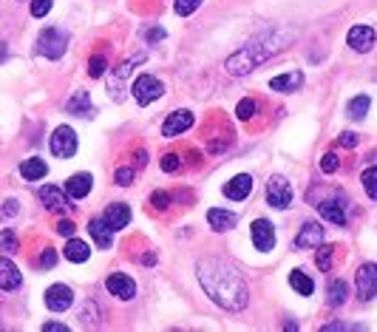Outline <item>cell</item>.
Listing matches in <instances>:
<instances>
[{"instance_id":"21","label":"cell","mask_w":377,"mask_h":332,"mask_svg":"<svg viewBox=\"0 0 377 332\" xmlns=\"http://www.w3.org/2000/svg\"><path fill=\"white\" fill-rule=\"evenodd\" d=\"M207 222H210V227L213 230H233L235 227V222H238V216L235 213H230V210H221V208H210L207 210Z\"/></svg>"},{"instance_id":"33","label":"cell","mask_w":377,"mask_h":332,"mask_svg":"<svg viewBox=\"0 0 377 332\" xmlns=\"http://www.w3.org/2000/svg\"><path fill=\"white\" fill-rule=\"evenodd\" d=\"M253 114H255V100L244 97V100L235 105V117H238L241 122H250V119H253Z\"/></svg>"},{"instance_id":"25","label":"cell","mask_w":377,"mask_h":332,"mask_svg":"<svg viewBox=\"0 0 377 332\" xmlns=\"http://www.w3.org/2000/svg\"><path fill=\"white\" fill-rule=\"evenodd\" d=\"M318 210L326 222L338 225V227H346V213H344V205L341 202H318Z\"/></svg>"},{"instance_id":"43","label":"cell","mask_w":377,"mask_h":332,"mask_svg":"<svg viewBox=\"0 0 377 332\" xmlns=\"http://www.w3.org/2000/svg\"><path fill=\"white\" fill-rule=\"evenodd\" d=\"M151 205H154V208H156V210H165V208H168V205H171V196H168V193H165V191H156V193H154V196H151Z\"/></svg>"},{"instance_id":"18","label":"cell","mask_w":377,"mask_h":332,"mask_svg":"<svg viewBox=\"0 0 377 332\" xmlns=\"http://www.w3.org/2000/svg\"><path fill=\"white\" fill-rule=\"evenodd\" d=\"M20 284H23V276H20L17 264H14L9 256H0V290L11 293V290H17Z\"/></svg>"},{"instance_id":"17","label":"cell","mask_w":377,"mask_h":332,"mask_svg":"<svg viewBox=\"0 0 377 332\" xmlns=\"http://www.w3.org/2000/svg\"><path fill=\"white\" fill-rule=\"evenodd\" d=\"M250 193H253V176L250 173H238L224 185V196L233 202H244Z\"/></svg>"},{"instance_id":"28","label":"cell","mask_w":377,"mask_h":332,"mask_svg":"<svg viewBox=\"0 0 377 332\" xmlns=\"http://www.w3.org/2000/svg\"><path fill=\"white\" fill-rule=\"evenodd\" d=\"M77 318H80V324H83V327H100V318H102V313H100V307H97L94 301H85V304L80 307Z\"/></svg>"},{"instance_id":"3","label":"cell","mask_w":377,"mask_h":332,"mask_svg":"<svg viewBox=\"0 0 377 332\" xmlns=\"http://www.w3.org/2000/svg\"><path fill=\"white\" fill-rule=\"evenodd\" d=\"M137 63H142V54L108 71V77H105V80H108V91H111V100H114V102H122V100H125L128 80H131V74H134V65H137Z\"/></svg>"},{"instance_id":"11","label":"cell","mask_w":377,"mask_h":332,"mask_svg":"<svg viewBox=\"0 0 377 332\" xmlns=\"http://www.w3.org/2000/svg\"><path fill=\"white\" fill-rule=\"evenodd\" d=\"M102 222H105V227H108L111 233L125 230V227H128V222H131V208H128L125 202H114V205H108V208H105Z\"/></svg>"},{"instance_id":"19","label":"cell","mask_w":377,"mask_h":332,"mask_svg":"<svg viewBox=\"0 0 377 332\" xmlns=\"http://www.w3.org/2000/svg\"><path fill=\"white\" fill-rule=\"evenodd\" d=\"M190 125H193V114H190V111H174V114L165 119V125H162V136L174 139V136L185 134Z\"/></svg>"},{"instance_id":"10","label":"cell","mask_w":377,"mask_h":332,"mask_svg":"<svg viewBox=\"0 0 377 332\" xmlns=\"http://www.w3.org/2000/svg\"><path fill=\"white\" fill-rule=\"evenodd\" d=\"M71 304H74V293L68 284H51L46 290V307L51 313H65Z\"/></svg>"},{"instance_id":"46","label":"cell","mask_w":377,"mask_h":332,"mask_svg":"<svg viewBox=\"0 0 377 332\" xmlns=\"http://www.w3.org/2000/svg\"><path fill=\"white\" fill-rule=\"evenodd\" d=\"M17 210H20V202L17 199H6L3 202V216H17Z\"/></svg>"},{"instance_id":"42","label":"cell","mask_w":377,"mask_h":332,"mask_svg":"<svg viewBox=\"0 0 377 332\" xmlns=\"http://www.w3.org/2000/svg\"><path fill=\"white\" fill-rule=\"evenodd\" d=\"M361 142V136L355 134V131H344L341 136H338V145H344V148H355Z\"/></svg>"},{"instance_id":"36","label":"cell","mask_w":377,"mask_h":332,"mask_svg":"<svg viewBox=\"0 0 377 332\" xmlns=\"http://www.w3.org/2000/svg\"><path fill=\"white\" fill-rule=\"evenodd\" d=\"M159 165H162L165 173H176V171H182V159H179V154H165Z\"/></svg>"},{"instance_id":"7","label":"cell","mask_w":377,"mask_h":332,"mask_svg":"<svg viewBox=\"0 0 377 332\" xmlns=\"http://www.w3.org/2000/svg\"><path fill=\"white\" fill-rule=\"evenodd\" d=\"M51 154L54 156H60V159H71L74 154H77V134H74V128H68V125H60V128H54V134H51Z\"/></svg>"},{"instance_id":"23","label":"cell","mask_w":377,"mask_h":332,"mask_svg":"<svg viewBox=\"0 0 377 332\" xmlns=\"http://www.w3.org/2000/svg\"><path fill=\"white\" fill-rule=\"evenodd\" d=\"M65 111H68V114H74V117H91V114H94V105H91L88 91H74V97L68 100Z\"/></svg>"},{"instance_id":"44","label":"cell","mask_w":377,"mask_h":332,"mask_svg":"<svg viewBox=\"0 0 377 332\" xmlns=\"http://www.w3.org/2000/svg\"><path fill=\"white\" fill-rule=\"evenodd\" d=\"M74 230H77V225H74L71 219H60V222H57V233H60V236L71 239V236H74Z\"/></svg>"},{"instance_id":"50","label":"cell","mask_w":377,"mask_h":332,"mask_svg":"<svg viewBox=\"0 0 377 332\" xmlns=\"http://www.w3.org/2000/svg\"><path fill=\"white\" fill-rule=\"evenodd\" d=\"M137 162H139V165H145V162H148V154H145V151H139V154H137Z\"/></svg>"},{"instance_id":"9","label":"cell","mask_w":377,"mask_h":332,"mask_svg":"<svg viewBox=\"0 0 377 332\" xmlns=\"http://www.w3.org/2000/svg\"><path fill=\"white\" fill-rule=\"evenodd\" d=\"M37 196H40L43 208H46V210H54V213H65V210H71V208H74V205H71V199H68V193H65V191H60L57 185H43Z\"/></svg>"},{"instance_id":"48","label":"cell","mask_w":377,"mask_h":332,"mask_svg":"<svg viewBox=\"0 0 377 332\" xmlns=\"http://www.w3.org/2000/svg\"><path fill=\"white\" fill-rule=\"evenodd\" d=\"M43 332H68V327L57 324V321H48V324H43Z\"/></svg>"},{"instance_id":"12","label":"cell","mask_w":377,"mask_h":332,"mask_svg":"<svg viewBox=\"0 0 377 332\" xmlns=\"http://www.w3.org/2000/svg\"><path fill=\"white\" fill-rule=\"evenodd\" d=\"M105 287H108V293H111L114 299H120V301H131V299L137 296V284H134V279L125 276V273H111L108 282H105Z\"/></svg>"},{"instance_id":"51","label":"cell","mask_w":377,"mask_h":332,"mask_svg":"<svg viewBox=\"0 0 377 332\" xmlns=\"http://www.w3.org/2000/svg\"><path fill=\"white\" fill-rule=\"evenodd\" d=\"M6 54H9V48H6V43H3V40H0V63H3V60H6Z\"/></svg>"},{"instance_id":"38","label":"cell","mask_w":377,"mask_h":332,"mask_svg":"<svg viewBox=\"0 0 377 332\" xmlns=\"http://www.w3.org/2000/svg\"><path fill=\"white\" fill-rule=\"evenodd\" d=\"M338 168H341L338 154H332V151H329V154H324V156H321V171H324V173H335Z\"/></svg>"},{"instance_id":"32","label":"cell","mask_w":377,"mask_h":332,"mask_svg":"<svg viewBox=\"0 0 377 332\" xmlns=\"http://www.w3.org/2000/svg\"><path fill=\"white\" fill-rule=\"evenodd\" d=\"M17 247H20V242H17L14 230H0V253L11 256V253H17Z\"/></svg>"},{"instance_id":"2","label":"cell","mask_w":377,"mask_h":332,"mask_svg":"<svg viewBox=\"0 0 377 332\" xmlns=\"http://www.w3.org/2000/svg\"><path fill=\"white\" fill-rule=\"evenodd\" d=\"M295 37H298L295 28L272 26V28H267L264 34L253 37L241 51L230 54L227 63H224V68H227V74H233V77H244V74L255 71L261 63H267V60H272L275 54H281Z\"/></svg>"},{"instance_id":"8","label":"cell","mask_w":377,"mask_h":332,"mask_svg":"<svg viewBox=\"0 0 377 332\" xmlns=\"http://www.w3.org/2000/svg\"><path fill=\"white\" fill-rule=\"evenodd\" d=\"M355 287H358V296L361 301H372L377 296V264L375 262H366L361 264L358 276H355Z\"/></svg>"},{"instance_id":"35","label":"cell","mask_w":377,"mask_h":332,"mask_svg":"<svg viewBox=\"0 0 377 332\" xmlns=\"http://www.w3.org/2000/svg\"><path fill=\"white\" fill-rule=\"evenodd\" d=\"M105 68H108V63H105V57L102 54H94L91 60H88V74L97 80V77H102L105 74Z\"/></svg>"},{"instance_id":"4","label":"cell","mask_w":377,"mask_h":332,"mask_svg":"<svg viewBox=\"0 0 377 332\" xmlns=\"http://www.w3.org/2000/svg\"><path fill=\"white\" fill-rule=\"evenodd\" d=\"M65 45H68V34L60 31V28H43L40 37H37V51L48 60H60L65 54Z\"/></svg>"},{"instance_id":"24","label":"cell","mask_w":377,"mask_h":332,"mask_svg":"<svg viewBox=\"0 0 377 332\" xmlns=\"http://www.w3.org/2000/svg\"><path fill=\"white\" fill-rule=\"evenodd\" d=\"M46 173H48V165H46L40 156H31V159H23V162H20V176L28 179V182L43 179Z\"/></svg>"},{"instance_id":"40","label":"cell","mask_w":377,"mask_h":332,"mask_svg":"<svg viewBox=\"0 0 377 332\" xmlns=\"http://www.w3.org/2000/svg\"><path fill=\"white\" fill-rule=\"evenodd\" d=\"M37 264H40V267H43V270H51V267H54V264H57V250H54V247H46V250H43V256H40V262H37Z\"/></svg>"},{"instance_id":"49","label":"cell","mask_w":377,"mask_h":332,"mask_svg":"<svg viewBox=\"0 0 377 332\" xmlns=\"http://www.w3.org/2000/svg\"><path fill=\"white\" fill-rule=\"evenodd\" d=\"M142 264L154 267V264H156V253H145V256H142Z\"/></svg>"},{"instance_id":"45","label":"cell","mask_w":377,"mask_h":332,"mask_svg":"<svg viewBox=\"0 0 377 332\" xmlns=\"http://www.w3.org/2000/svg\"><path fill=\"white\" fill-rule=\"evenodd\" d=\"M145 40H148V43H159V40H165V28H159V26L145 28Z\"/></svg>"},{"instance_id":"16","label":"cell","mask_w":377,"mask_h":332,"mask_svg":"<svg viewBox=\"0 0 377 332\" xmlns=\"http://www.w3.org/2000/svg\"><path fill=\"white\" fill-rule=\"evenodd\" d=\"M301 85H304V71H298V68H290L287 74H278V77L270 80V88L278 91V94H292Z\"/></svg>"},{"instance_id":"6","label":"cell","mask_w":377,"mask_h":332,"mask_svg":"<svg viewBox=\"0 0 377 332\" xmlns=\"http://www.w3.org/2000/svg\"><path fill=\"white\" fill-rule=\"evenodd\" d=\"M134 100L139 102V105H151V102H156L162 94H165V85L156 80V77H151V74H142V77H137L134 80Z\"/></svg>"},{"instance_id":"5","label":"cell","mask_w":377,"mask_h":332,"mask_svg":"<svg viewBox=\"0 0 377 332\" xmlns=\"http://www.w3.org/2000/svg\"><path fill=\"white\" fill-rule=\"evenodd\" d=\"M292 196H295V193H292V185H290L287 176L275 173V176L267 182V202H270V208L284 210V208L292 205Z\"/></svg>"},{"instance_id":"13","label":"cell","mask_w":377,"mask_h":332,"mask_svg":"<svg viewBox=\"0 0 377 332\" xmlns=\"http://www.w3.org/2000/svg\"><path fill=\"white\" fill-rule=\"evenodd\" d=\"M375 28L372 26H352L349 28V34H346V43H349V48L352 51H358V54H366V51H372V45H375Z\"/></svg>"},{"instance_id":"26","label":"cell","mask_w":377,"mask_h":332,"mask_svg":"<svg viewBox=\"0 0 377 332\" xmlns=\"http://www.w3.org/2000/svg\"><path fill=\"white\" fill-rule=\"evenodd\" d=\"M88 233L94 236V242H97L102 250H111L114 239H111V230L105 227V222H102V219H91V222H88Z\"/></svg>"},{"instance_id":"15","label":"cell","mask_w":377,"mask_h":332,"mask_svg":"<svg viewBox=\"0 0 377 332\" xmlns=\"http://www.w3.org/2000/svg\"><path fill=\"white\" fill-rule=\"evenodd\" d=\"M321 242H324V227H321V222H304L301 230H298V236H295V247H298V250H312V247H318Z\"/></svg>"},{"instance_id":"14","label":"cell","mask_w":377,"mask_h":332,"mask_svg":"<svg viewBox=\"0 0 377 332\" xmlns=\"http://www.w3.org/2000/svg\"><path fill=\"white\" fill-rule=\"evenodd\" d=\"M250 230H253V245H255V250L267 253V250L275 247V227H272L267 219H255Z\"/></svg>"},{"instance_id":"41","label":"cell","mask_w":377,"mask_h":332,"mask_svg":"<svg viewBox=\"0 0 377 332\" xmlns=\"http://www.w3.org/2000/svg\"><path fill=\"white\" fill-rule=\"evenodd\" d=\"M51 3L54 0H31V14L34 17H46L51 11Z\"/></svg>"},{"instance_id":"47","label":"cell","mask_w":377,"mask_h":332,"mask_svg":"<svg viewBox=\"0 0 377 332\" xmlns=\"http://www.w3.org/2000/svg\"><path fill=\"white\" fill-rule=\"evenodd\" d=\"M355 330L352 324H344V321H332V324H324V332H349Z\"/></svg>"},{"instance_id":"22","label":"cell","mask_w":377,"mask_h":332,"mask_svg":"<svg viewBox=\"0 0 377 332\" xmlns=\"http://www.w3.org/2000/svg\"><path fill=\"white\" fill-rule=\"evenodd\" d=\"M63 256L71 262V264H83V262H88L91 259V247L83 242V239H68V245H65V250H63Z\"/></svg>"},{"instance_id":"31","label":"cell","mask_w":377,"mask_h":332,"mask_svg":"<svg viewBox=\"0 0 377 332\" xmlns=\"http://www.w3.org/2000/svg\"><path fill=\"white\" fill-rule=\"evenodd\" d=\"M361 182H363V191H366V196L377 202V165H372V168H366V171H363Z\"/></svg>"},{"instance_id":"29","label":"cell","mask_w":377,"mask_h":332,"mask_svg":"<svg viewBox=\"0 0 377 332\" xmlns=\"http://www.w3.org/2000/svg\"><path fill=\"white\" fill-rule=\"evenodd\" d=\"M372 108V97L369 94H358L355 100H349V117L352 119H363Z\"/></svg>"},{"instance_id":"39","label":"cell","mask_w":377,"mask_h":332,"mask_svg":"<svg viewBox=\"0 0 377 332\" xmlns=\"http://www.w3.org/2000/svg\"><path fill=\"white\" fill-rule=\"evenodd\" d=\"M114 179H117V185H120V188H128V185L134 182V168H117Z\"/></svg>"},{"instance_id":"20","label":"cell","mask_w":377,"mask_h":332,"mask_svg":"<svg viewBox=\"0 0 377 332\" xmlns=\"http://www.w3.org/2000/svg\"><path fill=\"white\" fill-rule=\"evenodd\" d=\"M91 185H94V176L91 173H74L68 182H65V193L71 199H85L91 193Z\"/></svg>"},{"instance_id":"30","label":"cell","mask_w":377,"mask_h":332,"mask_svg":"<svg viewBox=\"0 0 377 332\" xmlns=\"http://www.w3.org/2000/svg\"><path fill=\"white\" fill-rule=\"evenodd\" d=\"M346 299H349V284L346 282H335V284H329V304L332 307H341V304H346Z\"/></svg>"},{"instance_id":"34","label":"cell","mask_w":377,"mask_h":332,"mask_svg":"<svg viewBox=\"0 0 377 332\" xmlns=\"http://www.w3.org/2000/svg\"><path fill=\"white\" fill-rule=\"evenodd\" d=\"M315 264L321 267V270H329L332 267V247L329 245H318V253H315Z\"/></svg>"},{"instance_id":"37","label":"cell","mask_w":377,"mask_h":332,"mask_svg":"<svg viewBox=\"0 0 377 332\" xmlns=\"http://www.w3.org/2000/svg\"><path fill=\"white\" fill-rule=\"evenodd\" d=\"M198 6H201V0H174V9H176V14H179V17H188V14H193Z\"/></svg>"},{"instance_id":"27","label":"cell","mask_w":377,"mask_h":332,"mask_svg":"<svg viewBox=\"0 0 377 332\" xmlns=\"http://www.w3.org/2000/svg\"><path fill=\"white\" fill-rule=\"evenodd\" d=\"M290 284H292V290H295L298 296H312V293H315V282H312L304 270H292V273H290Z\"/></svg>"},{"instance_id":"1","label":"cell","mask_w":377,"mask_h":332,"mask_svg":"<svg viewBox=\"0 0 377 332\" xmlns=\"http://www.w3.org/2000/svg\"><path fill=\"white\" fill-rule=\"evenodd\" d=\"M196 279H198L201 290L207 293V299L213 304H218L221 310H227V313H241L250 301L247 282L241 279L238 267L230 264L227 259H218V256L198 259Z\"/></svg>"}]
</instances>
